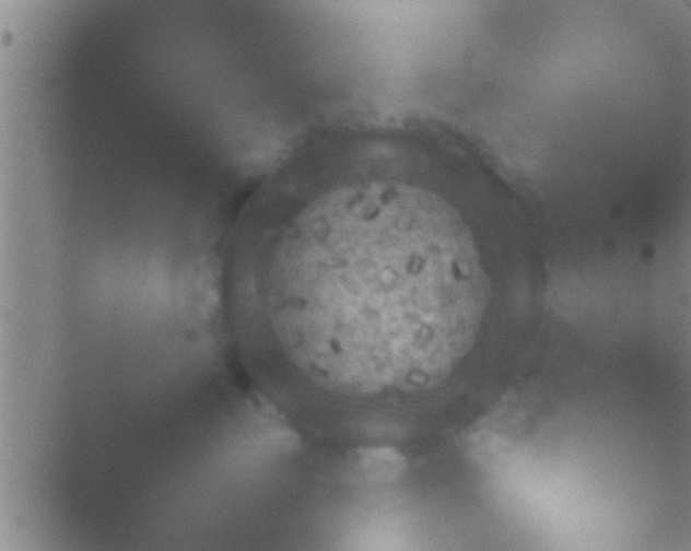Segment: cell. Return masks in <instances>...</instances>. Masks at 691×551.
<instances>
[{
  "label": "cell",
  "instance_id": "cell-3",
  "mask_svg": "<svg viewBox=\"0 0 691 551\" xmlns=\"http://www.w3.org/2000/svg\"><path fill=\"white\" fill-rule=\"evenodd\" d=\"M407 468L406 456L391 446L360 447L347 460L348 477L361 483H387Z\"/></svg>",
  "mask_w": 691,
  "mask_h": 551
},
{
  "label": "cell",
  "instance_id": "cell-1",
  "mask_svg": "<svg viewBox=\"0 0 691 551\" xmlns=\"http://www.w3.org/2000/svg\"><path fill=\"white\" fill-rule=\"evenodd\" d=\"M422 153L371 151L292 187L236 251L238 303L324 390L424 392L475 344L491 280L460 212L425 183Z\"/></svg>",
  "mask_w": 691,
  "mask_h": 551
},
{
  "label": "cell",
  "instance_id": "cell-2",
  "mask_svg": "<svg viewBox=\"0 0 691 551\" xmlns=\"http://www.w3.org/2000/svg\"><path fill=\"white\" fill-rule=\"evenodd\" d=\"M523 411L514 396L505 397L462 436L465 452L476 460H487L504 452L511 444Z\"/></svg>",
  "mask_w": 691,
  "mask_h": 551
}]
</instances>
